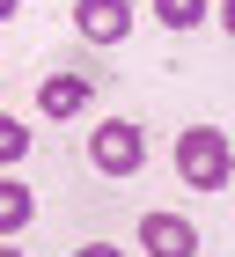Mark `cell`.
I'll return each instance as SVG.
<instances>
[{"mask_svg": "<svg viewBox=\"0 0 235 257\" xmlns=\"http://www.w3.org/2000/svg\"><path fill=\"white\" fill-rule=\"evenodd\" d=\"M88 162H96L103 177H140V169H147V133H140L133 118H103L96 133H88Z\"/></svg>", "mask_w": 235, "mask_h": 257, "instance_id": "cell-2", "label": "cell"}, {"mask_svg": "<svg viewBox=\"0 0 235 257\" xmlns=\"http://www.w3.org/2000/svg\"><path fill=\"white\" fill-rule=\"evenodd\" d=\"M74 30L88 44H125L133 37V0H74Z\"/></svg>", "mask_w": 235, "mask_h": 257, "instance_id": "cell-3", "label": "cell"}, {"mask_svg": "<svg viewBox=\"0 0 235 257\" xmlns=\"http://www.w3.org/2000/svg\"><path fill=\"white\" fill-rule=\"evenodd\" d=\"M220 30H228V37H235V0H220Z\"/></svg>", "mask_w": 235, "mask_h": 257, "instance_id": "cell-10", "label": "cell"}, {"mask_svg": "<svg viewBox=\"0 0 235 257\" xmlns=\"http://www.w3.org/2000/svg\"><path fill=\"white\" fill-rule=\"evenodd\" d=\"M37 110H44V118H81V110H88V81H81V74H52L37 88Z\"/></svg>", "mask_w": 235, "mask_h": 257, "instance_id": "cell-6", "label": "cell"}, {"mask_svg": "<svg viewBox=\"0 0 235 257\" xmlns=\"http://www.w3.org/2000/svg\"><path fill=\"white\" fill-rule=\"evenodd\" d=\"M176 177L191 184V191H220L235 177V140L220 125H191V133H176Z\"/></svg>", "mask_w": 235, "mask_h": 257, "instance_id": "cell-1", "label": "cell"}, {"mask_svg": "<svg viewBox=\"0 0 235 257\" xmlns=\"http://www.w3.org/2000/svg\"><path fill=\"white\" fill-rule=\"evenodd\" d=\"M74 257H125V250H118V242H81Z\"/></svg>", "mask_w": 235, "mask_h": 257, "instance_id": "cell-9", "label": "cell"}, {"mask_svg": "<svg viewBox=\"0 0 235 257\" xmlns=\"http://www.w3.org/2000/svg\"><path fill=\"white\" fill-rule=\"evenodd\" d=\"M0 257H22V250H15V242H0Z\"/></svg>", "mask_w": 235, "mask_h": 257, "instance_id": "cell-12", "label": "cell"}, {"mask_svg": "<svg viewBox=\"0 0 235 257\" xmlns=\"http://www.w3.org/2000/svg\"><path fill=\"white\" fill-rule=\"evenodd\" d=\"M15 8H22V0H0V22H15Z\"/></svg>", "mask_w": 235, "mask_h": 257, "instance_id": "cell-11", "label": "cell"}, {"mask_svg": "<svg viewBox=\"0 0 235 257\" xmlns=\"http://www.w3.org/2000/svg\"><path fill=\"white\" fill-rule=\"evenodd\" d=\"M155 22L162 30H198L206 22V0H155Z\"/></svg>", "mask_w": 235, "mask_h": 257, "instance_id": "cell-7", "label": "cell"}, {"mask_svg": "<svg viewBox=\"0 0 235 257\" xmlns=\"http://www.w3.org/2000/svg\"><path fill=\"white\" fill-rule=\"evenodd\" d=\"M30 220H37V191L22 177H0V242H15Z\"/></svg>", "mask_w": 235, "mask_h": 257, "instance_id": "cell-5", "label": "cell"}, {"mask_svg": "<svg viewBox=\"0 0 235 257\" xmlns=\"http://www.w3.org/2000/svg\"><path fill=\"white\" fill-rule=\"evenodd\" d=\"M22 155H30V125L0 110V162H22Z\"/></svg>", "mask_w": 235, "mask_h": 257, "instance_id": "cell-8", "label": "cell"}, {"mask_svg": "<svg viewBox=\"0 0 235 257\" xmlns=\"http://www.w3.org/2000/svg\"><path fill=\"white\" fill-rule=\"evenodd\" d=\"M140 250L147 257H198V228L184 213H140Z\"/></svg>", "mask_w": 235, "mask_h": 257, "instance_id": "cell-4", "label": "cell"}]
</instances>
